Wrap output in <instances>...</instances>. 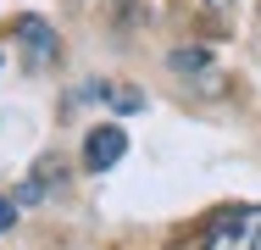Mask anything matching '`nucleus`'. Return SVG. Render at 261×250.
<instances>
[{
  "instance_id": "nucleus-1",
  "label": "nucleus",
  "mask_w": 261,
  "mask_h": 250,
  "mask_svg": "<svg viewBox=\"0 0 261 250\" xmlns=\"http://www.w3.org/2000/svg\"><path fill=\"white\" fill-rule=\"evenodd\" d=\"M261 239V206H228L200 228L195 250H256Z\"/></svg>"
},
{
  "instance_id": "nucleus-2",
  "label": "nucleus",
  "mask_w": 261,
  "mask_h": 250,
  "mask_svg": "<svg viewBox=\"0 0 261 250\" xmlns=\"http://www.w3.org/2000/svg\"><path fill=\"white\" fill-rule=\"evenodd\" d=\"M11 39L22 45V56H28V67L39 72V67H50L56 50H61V39H56V28L45 22V17H17L11 22Z\"/></svg>"
},
{
  "instance_id": "nucleus-3",
  "label": "nucleus",
  "mask_w": 261,
  "mask_h": 250,
  "mask_svg": "<svg viewBox=\"0 0 261 250\" xmlns=\"http://www.w3.org/2000/svg\"><path fill=\"white\" fill-rule=\"evenodd\" d=\"M122 150H128V134L111 128V122H100V128H89V139H84V167H89V172H111V167L122 161Z\"/></svg>"
},
{
  "instance_id": "nucleus-4",
  "label": "nucleus",
  "mask_w": 261,
  "mask_h": 250,
  "mask_svg": "<svg viewBox=\"0 0 261 250\" xmlns=\"http://www.w3.org/2000/svg\"><path fill=\"white\" fill-rule=\"evenodd\" d=\"M61 184H67V167L45 156V161H39V167H34V172H28L22 184H17V206H39V200H50L56 189H61Z\"/></svg>"
},
{
  "instance_id": "nucleus-5",
  "label": "nucleus",
  "mask_w": 261,
  "mask_h": 250,
  "mask_svg": "<svg viewBox=\"0 0 261 250\" xmlns=\"http://www.w3.org/2000/svg\"><path fill=\"white\" fill-rule=\"evenodd\" d=\"M167 67H172L178 78H195V84H206V89H222V78H217V67H211V50H200V45H178L167 56Z\"/></svg>"
},
{
  "instance_id": "nucleus-6",
  "label": "nucleus",
  "mask_w": 261,
  "mask_h": 250,
  "mask_svg": "<svg viewBox=\"0 0 261 250\" xmlns=\"http://www.w3.org/2000/svg\"><path fill=\"white\" fill-rule=\"evenodd\" d=\"M11 222H17V200H11V195H0V234H6Z\"/></svg>"
},
{
  "instance_id": "nucleus-7",
  "label": "nucleus",
  "mask_w": 261,
  "mask_h": 250,
  "mask_svg": "<svg viewBox=\"0 0 261 250\" xmlns=\"http://www.w3.org/2000/svg\"><path fill=\"white\" fill-rule=\"evenodd\" d=\"M206 11L217 17V22H228V17H233V0H206Z\"/></svg>"
}]
</instances>
